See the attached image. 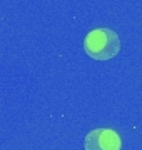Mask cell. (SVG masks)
<instances>
[{
  "label": "cell",
  "mask_w": 142,
  "mask_h": 150,
  "mask_svg": "<svg viewBox=\"0 0 142 150\" xmlns=\"http://www.w3.org/2000/svg\"><path fill=\"white\" fill-rule=\"evenodd\" d=\"M84 50L95 60L114 59L120 50V38L110 28H94L84 38Z\"/></svg>",
  "instance_id": "cell-1"
},
{
  "label": "cell",
  "mask_w": 142,
  "mask_h": 150,
  "mask_svg": "<svg viewBox=\"0 0 142 150\" xmlns=\"http://www.w3.org/2000/svg\"><path fill=\"white\" fill-rule=\"evenodd\" d=\"M122 139L112 129H95L85 135V150H120Z\"/></svg>",
  "instance_id": "cell-2"
}]
</instances>
